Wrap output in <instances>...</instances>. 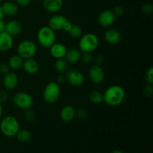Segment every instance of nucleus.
I'll list each match as a JSON object with an SVG mask.
<instances>
[{
    "label": "nucleus",
    "instance_id": "f257e3e1",
    "mask_svg": "<svg viewBox=\"0 0 153 153\" xmlns=\"http://www.w3.org/2000/svg\"><path fill=\"white\" fill-rule=\"evenodd\" d=\"M125 98L126 91L120 85H111L103 93V102L112 107L119 106L123 102Z\"/></svg>",
    "mask_w": 153,
    "mask_h": 153
},
{
    "label": "nucleus",
    "instance_id": "f03ea898",
    "mask_svg": "<svg viewBox=\"0 0 153 153\" xmlns=\"http://www.w3.org/2000/svg\"><path fill=\"white\" fill-rule=\"evenodd\" d=\"M19 123L18 120L12 115L4 117L0 122V131L1 134L7 137H16L19 131Z\"/></svg>",
    "mask_w": 153,
    "mask_h": 153
},
{
    "label": "nucleus",
    "instance_id": "7ed1b4c3",
    "mask_svg": "<svg viewBox=\"0 0 153 153\" xmlns=\"http://www.w3.org/2000/svg\"><path fill=\"white\" fill-rule=\"evenodd\" d=\"M100 40L97 34L86 33L79 37V48L82 53H91L98 48Z\"/></svg>",
    "mask_w": 153,
    "mask_h": 153
},
{
    "label": "nucleus",
    "instance_id": "20e7f679",
    "mask_svg": "<svg viewBox=\"0 0 153 153\" xmlns=\"http://www.w3.org/2000/svg\"><path fill=\"white\" fill-rule=\"evenodd\" d=\"M37 40L42 47L49 49L56 40L55 31L48 25L41 27L37 31Z\"/></svg>",
    "mask_w": 153,
    "mask_h": 153
},
{
    "label": "nucleus",
    "instance_id": "39448f33",
    "mask_svg": "<svg viewBox=\"0 0 153 153\" xmlns=\"http://www.w3.org/2000/svg\"><path fill=\"white\" fill-rule=\"evenodd\" d=\"M61 96V88L56 82H50L45 86L43 91V101L47 104H54Z\"/></svg>",
    "mask_w": 153,
    "mask_h": 153
},
{
    "label": "nucleus",
    "instance_id": "423d86ee",
    "mask_svg": "<svg viewBox=\"0 0 153 153\" xmlns=\"http://www.w3.org/2000/svg\"><path fill=\"white\" fill-rule=\"evenodd\" d=\"M37 47L35 43L29 40H24L18 44L16 48L17 55L23 60L31 58L36 55Z\"/></svg>",
    "mask_w": 153,
    "mask_h": 153
},
{
    "label": "nucleus",
    "instance_id": "0eeeda50",
    "mask_svg": "<svg viewBox=\"0 0 153 153\" xmlns=\"http://www.w3.org/2000/svg\"><path fill=\"white\" fill-rule=\"evenodd\" d=\"M13 103L16 108L25 111L26 109L31 108L34 104V99L28 93L19 91L13 97Z\"/></svg>",
    "mask_w": 153,
    "mask_h": 153
},
{
    "label": "nucleus",
    "instance_id": "6e6552de",
    "mask_svg": "<svg viewBox=\"0 0 153 153\" xmlns=\"http://www.w3.org/2000/svg\"><path fill=\"white\" fill-rule=\"evenodd\" d=\"M65 76L67 83L74 88L81 87L85 82V76L83 73L78 69H68L65 73Z\"/></svg>",
    "mask_w": 153,
    "mask_h": 153
},
{
    "label": "nucleus",
    "instance_id": "1a4fd4ad",
    "mask_svg": "<svg viewBox=\"0 0 153 153\" xmlns=\"http://www.w3.org/2000/svg\"><path fill=\"white\" fill-rule=\"evenodd\" d=\"M88 76L92 83L95 85H100L102 83L105 78V73L102 67L98 64H94L88 70Z\"/></svg>",
    "mask_w": 153,
    "mask_h": 153
},
{
    "label": "nucleus",
    "instance_id": "9d476101",
    "mask_svg": "<svg viewBox=\"0 0 153 153\" xmlns=\"http://www.w3.org/2000/svg\"><path fill=\"white\" fill-rule=\"evenodd\" d=\"M98 23L103 28H110L114 23L116 16L112 10L105 9L100 12L98 16Z\"/></svg>",
    "mask_w": 153,
    "mask_h": 153
},
{
    "label": "nucleus",
    "instance_id": "9b49d317",
    "mask_svg": "<svg viewBox=\"0 0 153 153\" xmlns=\"http://www.w3.org/2000/svg\"><path fill=\"white\" fill-rule=\"evenodd\" d=\"M68 22L69 20L65 16L61 14H56L54 15L49 19L48 26L55 31H62V30L64 31V27Z\"/></svg>",
    "mask_w": 153,
    "mask_h": 153
},
{
    "label": "nucleus",
    "instance_id": "f8f14e48",
    "mask_svg": "<svg viewBox=\"0 0 153 153\" xmlns=\"http://www.w3.org/2000/svg\"><path fill=\"white\" fill-rule=\"evenodd\" d=\"M3 86L7 91H13L19 84V78L14 72H9L4 75L3 77Z\"/></svg>",
    "mask_w": 153,
    "mask_h": 153
},
{
    "label": "nucleus",
    "instance_id": "ddd939ff",
    "mask_svg": "<svg viewBox=\"0 0 153 153\" xmlns=\"http://www.w3.org/2000/svg\"><path fill=\"white\" fill-rule=\"evenodd\" d=\"M104 38L105 41L109 44L116 45L121 41L122 35L117 29L110 27L105 31Z\"/></svg>",
    "mask_w": 153,
    "mask_h": 153
},
{
    "label": "nucleus",
    "instance_id": "4468645a",
    "mask_svg": "<svg viewBox=\"0 0 153 153\" xmlns=\"http://www.w3.org/2000/svg\"><path fill=\"white\" fill-rule=\"evenodd\" d=\"M22 31V25L18 20L11 19L6 22L5 32L10 34L12 37H16L19 35Z\"/></svg>",
    "mask_w": 153,
    "mask_h": 153
},
{
    "label": "nucleus",
    "instance_id": "2eb2a0df",
    "mask_svg": "<svg viewBox=\"0 0 153 153\" xmlns=\"http://www.w3.org/2000/svg\"><path fill=\"white\" fill-rule=\"evenodd\" d=\"M22 68L23 69L24 72L28 74L34 75L38 73L40 70V64L34 59L33 58H28V59L23 60V63H22Z\"/></svg>",
    "mask_w": 153,
    "mask_h": 153
},
{
    "label": "nucleus",
    "instance_id": "dca6fc26",
    "mask_svg": "<svg viewBox=\"0 0 153 153\" xmlns=\"http://www.w3.org/2000/svg\"><path fill=\"white\" fill-rule=\"evenodd\" d=\"M42 2L43 8L49 13H57L64 6L63 0H43Z\"/></svg>",
    "mask_w": 153,
    "mask_h": 153
},
{
    "label": "nucleus",
    "instance_id": "f3484780",
    "mask_svg": "<svg viewBox=\"0 0 153 153\" xmlns=\"http://www.w3.org/2000/svg\"><path fill=\"white\" fill-rule=\"evenodd\" d=\"M13 45V37L7 32L0 33V52H8Z\"/></svg>",
    "mask_w": 153,
    "mask_h": 153
},
{
    "label": "nucleus",
    "instance_id": "a211bd4d",
    "mask_svg": "<svg viewBox=\"0 0 153 153\" xmlns=\"http://www.w3.org/2000/svg\"><path fill=\"white\" fill-rule=\"evenodd\" d=\"M60 117L65 123L71 122L76 117V109L71 105H66L60 111Z\"/></svg>",
    "mask_w": 153,
    "mask_h": 153
},
{
    "label": "nucleus",
    "instance_id": "6ab92c4d",
    "mask_svg": "<svg viewBox=\"0 0 153 153\" xmlns=\"http://www.w3.org/2000/svg\"><path fill=\"white\" fill-rule=\"evenodd\" d=\"M67 51V49L65 45L61 43H56V42L49 48L50 55L55 59L64 58Z\"/></svg>",
    "mask_w": 153,
    "mask_h": 153
},
{
    "label": "nucleus",
    "instance_id": "aec40b11",
    "mask_svg": "<svg viewBox=\"0 0 153 153\" xmlns=\"http://www.w3.org/2000/svg\"><path fill=\"white\" fill-rule=\"evenodd\" d=\"M82 54V52L79 50V49L73 48V49H67L64 58L69 64H73L80 61Z\"/></svg>",
    "mask_w": 153,
    "mask_h": 153
},
{
    "label": "nucleus",
    "instance_id": "412c9836",
    "mask_svg": "<svg viewBox=\"0 0 153 153\" xmlns=\"http://www.w3.org/2000/svg\"><path fill=\"white\" fill-rule=\"evenodd\" d=\"M4 15L14 16L19 10V6L13 1H6L1 4Z\"/></svg>",
    "mask_w": 153,
    "mask_h": 153
},
{
    "label": "nucleus",
    "instance_id": "4be33fe9",
    "mask_svg": "<svg viewBox=\"0 0 153 153\" xmlns=\"http://www.w3.org/2000/svg\"><path fill=\"white\" fill-rule=\"evenodd\" d=\"M22 63H23V59H22L19 55H18L17 54H16V55H12V56L9 58L7 64H8L10 70H19L20 68H22Z\"/></svg>",
    "mask_w": 153,
    "mask_h": 153
},
{
    "label": "nucleus",
    "instance_id": "5701e85b",
    "mask_svg": "<svg viewBox=\"0 0 153 153\" xmlns=\"http://www.w3.org/2000/svg\"><path fill=\"white\" fill-rule=\"evenodd\" d=\"M55 69L58 74H64L69 69V64L64 58L56 59L55 63Z\"/></svg>",
    "mask_w": 153,
    "mask_h": 153
},
{
    "label": "nucleus",
    "instance_id": "b1692460",
    "mask_svg": "<svg viewBox=\"0 0 153 153\" xmlns=\"http://www.w3.org/2000/svg\"><path fill=\"white\" fill-rule=\"evenodd\" d=\"M88 100L93 104H100L103 102V94L96 90L91 91L88 94Z\"/></svg>",
    "mask_w": 153,
    "mask_h": 153
},
{
    "label": "nucleus",
    "instance_id": "393cba45",
    "mask_svg": "<svg viewBox=\"0 0 153 153\" xmlns=\"http://www.w3.org/2000/svg\"><path fill=\"white\" fill-rule=\"evenodd\" d=\"M16 137L21 143H28L31 140L32 134L31 131L28 129H19Z\"/></svg>",
    "mask_w": 153,
    "mask_h": 153
},
{
    "label": "nucleus",
    "instance_id": "a878e982",
    "mask_svg": "<svg viewBox=\"0 0 153 153\" xmlns=\"http://www.w3.org/2000/svg\"><path fill=\"white\" fill-rule=\"evenodd\" d=\"M67 33L73 38H79L83 34V30L82 26L78 24H72L71 28Z\"/></svg>",
    "mask_w": 153,
    "mask_h": 153
},
{
    "label": "nucleus",
    "instance_id": "bb28decb",
    "mask_svg": "<svg viewBox=\"0 0 153 153\" xmlns=\"http://www.w3.org/2000/svg\"><path fill=\"white\" fill-rule=\"evenodd\" d=\"M23 116L24 119L26 122L31 123L35 120V113L31 108H28L24 111Z\"/></svg>",
    "mask_w": 153,
    "mask_h": 153
},
{
    "label": "nucleus",
    "instance_id": "cd10ccee",
    "mask_svg": "<svg viewBox=\"0 0 153 153\" xmlns=\"http://www.w3.org/2000/svg\"><path fill=\"white\" fill-rule=\"evenodd\" d=\"M76 116L81 120H85L88 118V111L85 108H79L76 110Z\"/></svg>",
    "mask_w": 153,
    "mask_h": 153
},
{
    "label": "nucleus",
    "instance_id": "c85d7f7f",
    "mask_svg": "<svg viewBox=\"0 0 153 153\" xmlns=\"http://www.w3.org/2000/svg\"><path fill=\"white\" fill-rule=\"evenodd\" d=\"M141 12L145 15L152 14L153 13V5L152 3H145L141 6Z\"/></svg>",
    "mask_w": 153,
    "mask_h": 153
},
{
    "label": "nucleus",
    "instance_id": "c756f323",
    "mask_svg": "<svg viewBox=\"0 0 153 153\" xmlns=\"http://www.w3.org/2000/svg\"><path fill=\"white\" fill-rule=\"evenodd\" d=\"M145 79L147 84H150L153 85V68L152 67H149L146 72V75H145Z\"/></svg>",
    "mask_w": 153,
    "mask_h": 153
},
{
    "label": "nucleus",
    "instance_id": "7c9ffc66",
    "mask_svg": "<svg viewBox=\"0 0 153 153\" xmlns=\"http://www.w3.org/2000/svg\"><path fill=\"white\" fill-rule=\"evenodd\" d=\"M81 61L85 64H91L93 61V56L91 55V53H82Z\"/></svg>",
    "mask_w": 153,
    "mask_h": 153
},
{
    "label": "nucleus",
    "instance_id": "2f4dec72",
    "mask_svg": "<svg viewBox=\"0 0 153 153\" xmlns=\"http://www.w3.org/2000/svg\"><path fill=\"white\" fill-rule=\"evenodd\" d=\"M153 85H150V84H146L144 87H143V92L144 95L147 97H152L153 94Z\"/></svg>",
    "mask_w": 153,
    "mask_h": 153
},
{
    "label": "nucleus",
    "instance_id": "473e14b6",
    "mask_svg": "<svg viewBox=\"0 0 153 153\" xmlns=\"http://www.w3.org/2000/svg\"><path fill=\"white\" fill-rule=\"evenodd\" d=\"M112 11L114 13L116 17H120V16H122L124 14V13H125V9L122 6L117 5L114 8V10H112Z\"/></svg>",
    "mask_w": 153,
    "mask_h": 153
},
{
    "label": "nucleus",
    "instance_id": "72a5a7b5",
    "mask_svg": "<svg viewBox=\"0 0 153 153\" xmlns=\"http://www.w3.org/2000/svg\"><path fill=\"white\" fill-rule=\"evenodd\" d=\"M10 67H9L8 64L6 63H1L0 64V73L2 75H5L6 73L10 72Z\"/></svg>",
    "mask_w": 153,
    "mask_h": 153
},
{
    "label": "nucleus",
    "instance_id": "f704fd0d",
    "mask_svg": "<svg viewBox=\"0 0 153 153\" xmlns=\"http://www.w3.org/2000/svg\"><path fill=\"white\" fill-rule=\"evenodd\" d=\"M8 98V94L7 91H0V102L2 104L3 102H5Z\"/></svg>",
    "mask_w": 153,
    "mask_h": 153
},
{
    "label": "nucleus",
    "instance_id": "c9c22d12",
    "mask_svg": "<svg viewBox=\"0 0 153 153\" xmlns=\"http://www.w3.org/2000/svg\"><path fill=\"white\" fill-rule=\"evenodd\" d=\"M14 1L17 4L18 6L25 7V6H28L31 3V0H14Z\"/></svg>",
    "mask_w": 153,
    "mask_h": 153
},
{
    "label": "nucleus",
    "instance_id": "e433bc0d",
    "mask_svg": "<svg viewBox=\"0 0 153 153\" xmlns=\"http://www.w3.org/2000/svg\"><path fill=\"white\" fill-rule=\"evenodd\" d=\"M105 61V58L102 55H98L95 58V62L96 64H98V65L101 66L102 64L104 63Z\"/></svg>",
    "mask_w": 153,
    "mask_h": 153
},
{
    "label": "nucleus",
    "instance_id": "4c0bfd02",
    "mask_svg": "<svg viewBox=\"0 0 153 153\" xmlns=\"http://www.w3.org/2000/svg\"><path fill=\"white\" fill-rule=\"evenodd\" d=\"M56 82L58 84H59V85H60V84L64 83V82H67V81H66L65 73H64V74H59V75H58V76L57 77Z\"/></svg>",
    "mask_w": 153,
    "mask_h": 153
},
{
    "label": "nucleus",
    "instance_id": "58836bf2",
    "mask_svg": "<svg viewBox=\"0 0 153 153\" xmlns=\"http://www.w3.org/2000/svg\"><path fill=\"white\" fill-rule=\"evenodd\" d=\"M6 22L3 20V19H0V33L5 31Z\"/></svg>",
    "mask_w": 153,
    "mask_h": 153
},
{
    "label": "nucleus",
    "instance_id": "ea45409f",
    "mask_svg": "<svg viewBox=\"0 0 153 153\" xmlns=\"http://www.w3.org/2000/svg\"><path fill=\"white\" fill-rule=\"evenodd\" d=\"M2 114H3V107L1 103L0 102V120H1V117H2Z\"/></svg>",
    "mask_w": 153,
    "mask_h": 153
},
{
    "label": "nucleus",
    "instance_id": "a19ab883",
    "mask_svg": "<svg viewBox=\"0 0 153 153\" xmlns=\"http://www.w3.org/2000/svg\"><path fill=\"white\" fill-rule=\"evenodd\" d=\"M4 13H3V10L2 9H1V4H0V19H3V18H4Z\"/></svg>",
    "mask_w": 153,
    "mask_h": 153
},
{
    "label": "nucleus",
    "instance_id": "79ce46f5",
    "mask_svg": "<svg viewBox=\"0 0 153 153\" xmlns=\"http://www.w3.org/2000/svg\"><path fill=\"white\" fill-rule=\"evenodd\" d=\"M111 153H124V152L121 150H114V151H113Z\"/></svg>",
    "mask_w": 153,
    "mask_h": 153
},
{
    "label": "nucleus",
    "instance_id": "37998d69",
    "mask_svg": "<svg viewBox=\"0 0 153 153\" xmlns=\"http://www.w3.org/2000/svg\"><path fill=\"white\" fill-rule=\"evenodd\" d=\"M2 1H3V0H0V4H1V3L2 2Z\"/></svg>",
    "mask_w": 153,
    "mask_h": 153
},
{
    "label": "nucleus",
    "instance_id": "c03bdc74",
    "mask_svg": "<svg viewBox=\"0 0 153 153\" xmlns=\"http://www.w3.org/2000/svg\"><path fill=\"white\" fill-rule=\"evenodd\" d=\"M37 1H43V0H37Z\"/></svg>",
    "mask_w": 153,
    "mask_h": 153
},
{
    "label": "nucleus",
    "instance_id": "a18cd8bd",
    "mask_svg": "<svg viewBox=\"0 0 153 153\" xmlns=\"http://www.w3.org/2000/svg\"><path fill=\"white\" fill-rule=\"evenodd\" d=\"M7 1H13V0H7Z\"/></svg>",
    "mask_w": 153,
    "mask_h": 153
}]
</instances>
